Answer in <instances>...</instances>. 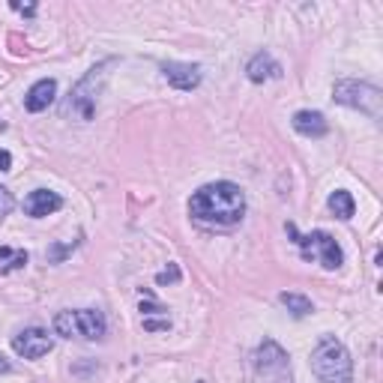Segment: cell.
Wrapping results in <instances>:
<instances>
[{"instance_id":"cell-19","label":"cell","mask_w":383,"mask_h":383,"mask_svg":"<svg viewBox=\"0 0 383 383\" xmlns=\"http://www.w3.org/2000/svg\"><path fill=\"white\" fill-rule=\"evenodd\" d=\"M156 281H159V285H168V281H180V269L171 264V266L165 269V273H159V276H156Z\"/></svg>"},{"instance_id":"cell-17","label":"cell","mask_w":383,"mask_h":383,"mask_svg":"<svg viewBox=\"0 0 383 383\" xmlns=\"http://www.w3.org/2000/svg\"><path fill=\"white\" fill-rule=\"evenodd\" d=\"M279 300H281V306H288V311H293L296 318H303V315H308V311H315L311 300H308V296H303V293H281Z\"/></svg>"},{"instance_id":"cell-12","label":"cell","mask_w":383,"mask_h":383,"mask_svg":"<svg viewBox=\"0 0 383 383\" xmlns=\"http://www.w3.org/2000/svg\"><path fill=\"white\" fill-rule=\"evenodd\" d=\"M246 75H249V81H254V84H264V81H269V78H279V75H281V66H279V60H276L269 51H258V54H254V58L249 60Z\"/></svg>"},{"instance_id":"cell-3","label":"cell","mask_w":383,"mask_h":383,"mask_svg":"<svg viewBox=\"0 0 383 383\" xmlns=\"http://www.w3.org/2000/svg\"><path fill=\"white\" fill-rule=\"evenodd\" d=\"M114 66V60H105V63H99V66H93L87 75H84L75 87H72V93H69V99L63 102V117H78V120H93V114H96V99H99V93H102V87H105V78H108V69Z\"/></svg>"},{"instance_id":"cell-9","label":"cell","mask_w":383,"mask_h":383,"mask_svg":"<svg viewBox=\"0 0 383 383\" xmlns=\"http://www.w3.org/2000/svg\"><path fill=\"white\" fill-rule=\"evenodd\" d=\"M165 72V81L171 84L177 90H195L198 84H201V66L198 63H165L162 66Z\"/></svg>"},{"instance_id":"cell-16","label":"cell","mask_w":383,"mask_h":383,"mask_svg":"<svg viewBox=\"0 0 383 383\" xmlns=\"http://www.w3.org/2000/svg\"><path fill=\"white\" fill-rule=\"evenodd\" d=\"M27 266V252L24 249H12V246H0V276L12 273V269Z\"/></svg>"},{"instance_id":"cell-14","label":"cell","mask_w":383,"mask_h":383,"mask_svg":"<svg viewBox=\"0 0 383 383\" xmlns=\"http://www.w3.org/2000/svg\"><path fill=\"white\" fill-rule=\"evenodd\" d=\"M141 315H144V330H150V333H159V330H168V326H171L168 308L156 303L150 293H147V300L141 303Z\"/></svg>"},{"instance_id":"cell-21","label":"cell","mask_w":383,"mask_h":383,"mask_svg":"<svg viewBox=\"0 0 383 383\" xmlns=\"http://www.w3.org/2000/svg\"><path fill=\"white\" fill-rule=\"evenodd\" d=\"M12 9L24 12V16H33V12H36V6H33V4H27V6H21V4H12Z\"/></svg>"},{"instance_id":"cell-15","label":"cell","mask_w":383,"mask_h":383,"mask_svg":"<svg viewBox=\"0 0 383 383\" xmlns=\"http://www.w3.org/2000/svg\"><path fill=\"white\" fill-rule=\"evenodd\" d=\"M326 207L333 210L335 219H350L353 212H357V204H353L350 192H345V189H335V192L330 195V201H326Z\"/></svg>"},{"instance_id":"cell-22","label":"cell","mask_w":383,"mask_h":383,"mask_svg":"<svg viewBox=\"0 0 383 383\" xmlns=\"http://www.w3.org/2000/svg\"><path fill=\"white\" fill-rule=\"evenodd\" d=\"M0 372H9V362H6L4 357H0Z\"/></svg>"},{"instance_id":"cell-18","label":"cell","mask_w":383,"mask_h":383,"mask_svg":"<svg viewBox=\"0 0 383 383\" xmlns=\"http://www.w3.org/2000/svg\"><path fill=\"white\" fill-rule=\"evenodd\" d=\"M12 210H16V198H12L6 186H0V219H6Z\"/></svg>"},{"instance_id":"cell-2","label":"cell","mask_w":383,"mask_h":383,"mask_svg":"<svg viewBox=\"0 0 383 383\" xmlns=\"http://www.w3.org/2000/svg\"><path fill=\"white\" fill-rule=\"evenodd\" d=\"M311 372L320 383H350L353 380V360L347 347L333 335H323L318 347L311 350Z\"/></svg>"},{"instance_id":"cell-13","label":"cell","mask_w":383,"mask_h":383,"mask_svg":"<svg viewBox=\"0 0 383 383\" xmlns=\"http://www.w3.org/2000/svg\"><path fill=\"white\" fill-rule=\"evenodd\" d=\"M293 129L306 138H323L326 132H330V123H326V117L320 114V111H296Z\"/></svg>"},{"instance_id":"cell-1","label":"cell","mask_w":383,"mask_h":383,"mask_svg":"<svg viewBox=\"0 0 383 383\" xmlns=\"http://www.w3.org/2000/svg\"><path fill=\"white\" fill-rule=\"evenodd\" d=\"M192 219L204 222V225H219V228H231V225L243 222L246 212V195L237 183L219 180V183H207L201 186L192 201H189Z\"/></svg>"},{"instance_id":"cell-11","label":"cell","mask_w":383,"mask_h":383,"mask_svg":"<svg viewBox=\"0 0 383 383\" xmlns=\"http://www.w3.org/2000/svg\"><path fill=\"white\" fill-rule=\"evenodd\" d=\"M54 99H58V81H54V78H42V81L33 84L31 90H27L24 108L33 111V114H39V111H45Z\"/></svg>"},{"instance_id":"cell-6","label":"cell","mask_w":383,"mask_h":383,"mask_svg":"<svg viewBox=\"0 0 383 383\" xmlns=\"http://www.w3.org/2000/svg\"><path fill=\"white\" fill-rule=\"evenodd\" d=\"M108 330L105 315L99 308H78V311H60L54 318V333L63 338H87V342H96L102 338Z\"/></svg>"},{"instance_id":"cell-7","label":"cell","mask_w":383,"mask_h":383,"mask_svg":"<svg viewBox=\"0 0 383 383\" xmlns=\"http://www.w3.org/2000/svg\"><path fill=\"white\" fill-rule=\"evenodd\" d=\"M254 368H258L261 380H269V383H291L288 353L281 350L276 342H269V338L258 347V353H254Z\"/></svg>"},{"instance_id":"cell-4","label":"cell","mask_w":383,"mask_h":383,"mask_svg":"<svg viewBox=\"0 0 383 383\" xmlns=\"http://www.w3.org/2000/svg\"><path fill=\"white\" fill-rule=\"evenodd\" d=\"M288 234H291L293 243L303 249V258H306V261H318L323 269H338V266L345 264L342 246H338L326 231H311V234L303 237L300 231H296V225L288 222Z\"/></svg>"},{"instance_id":"cell-10","label":"cell","mask_w":383,"mask_h":383,"mask_svg":"<svg viewBox=\"0 0 383 383\" xmlns=\"http://www.w3.org/2000/svg\"><path fill=\"white\" fill-rule=\"evenodd\" d=\"M60 207H63V198L51 189H36L24 198V210H27V216H33V219L51 216V212H58Z\"/></svg>"},{"instance_id":"cell-20","label":"cell","mask_w":383,"mask_h":383,"mask_svg":"<svg viewBox=\"0 0 383 383\" xmlns=\"http://www.w3.org/2000/svg\"><path fill=\"white\" fill-rule=\"evenodd\" d=\"M0 171H12V156H9V150H0Z\"/></svg>"},{"instance_id":"cell-5","label":"cell","mask_w":383,"mask_h":383,"mask_svg":"<svg viewBox=\"0 0 383 383\" xmlns=\"http://www.w3.org/2000/svg\"><path fill=\"white\" fill-rule=\"evenodd\" d=\"M333 99L347 108H360L372 120H380V114H383V93H380V87H374L368 81H353V78L335 81Z\"/></svg>"},{"instance_id":"cell-8","label":"cell","mask_w":383,"mask_h":383,"mask_svg":"<svg viewBox=\"0 0 383 383\" xmlns=\"http://www.w3.org/2000/svg\"><path fill=\"white\" fill-rule=\"evenodd\" d=\"M51 347H54V338L45 330H39V326L21 330L16 338H12V350L24 360H42L45 353H51Z\"/></svg>"}]
</instances>
